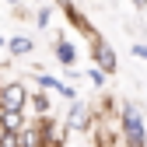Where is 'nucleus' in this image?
Segmentation results:
<instances>
[{
  "label": "nucleus",
  "instance_id": "f257e3e1",
  "mask_svg": "<svg viewBox=\"0 0 147 147\" xmlns=\"http://www.w3.org/2000/svg\"><path fill=\"white\" fill-rule=\"evenodd\" d=\"M119 140H123V147H147L144 112H140V105H133V102H123L119 105Z\"/></svg>",
  "mask_w": 147,
  "mask_h": 147
},
{
  "label": "nucleus",
  "instance_id": "f03ea898",
  "mask_svg": "<svg viewBox=\"0 0 147 147\" xmlns=\"http://www.w3.org/2000/svg\"><path fill=\"white\" fill-rule=\"evenodd\" d=\"M95 119H98V112L77 98V102H70V112H67L63 126H67V130H77V133H88V130H95Z\"/></svg>",
  "mask_w": 147,
  "mask_h": 147
},
{
  "label": "nucleus",
  "instance_id": "7ed1b4c3",
  "mask_svg": "<svg viewBox=\"0 0 147 147\" xmlns=\"http://www.w3.org/2000/svg\"><path fill=\"white\" fill-rule=\"evenodd\" d=\"M56 4H60V11L67 14V21H70L74 28H77V32L84 35L88 42H95V39H98V28H95V25L88 21V14H84V11H81L77 4H74V0H56Z\"/></svg>",
  "mask_w": 147,
  "mask_h": 147
},
{
  "label": "nucleus",
  "instance_id": "20e7f679",
  "mask_svg": "<svg viewBox=\"0 0 147 147\" xmlns=\"http://www.w3.org/2000/svg\"><path fill=\"white\" fill-rule=\"evenodd\" d=\"M0 109H28V88L21 81L0 84Z\"/></svg>",
  "mask_w": 147,
  "mask_h": 147
},
{
  "label": "nucleus",
  "instance_id": "39448f33",
  "mask_svg": "<svg viewBox=\"0 0 147 147\" xmlns=\"http://www.w3.org/2000/svg\"><path fill=\"white\" fill-rule=\"evenodd\" d=\"M91 60H95V67H102L105 74H116L119 70V60H116V53H112V46H109L102 35L95 42H91Z\"/></svg>",
  "mask_w": 147,
  "mask_h": 147
},
{
  "label": "nucleus",
  "instance_id": "423d86ee",
  "mask_svg": "<svg viewBox=\"0 0 147 147\" xmlns=\"http://www.w3.org/2000/svg\"><path fill=\"white\" fill-rule=\"evenodd\" d=\"M25 126V109H0V133H21Z\"/></svg>",
  "mask_w": 147,
  "mask_h": 147
},
{
  "label": "nucleus",
  "instance_id": "0eeeda50",
  "mask_svg": "<svg viewBox=\"0 0 147 147\" xmlns=\"http://www.w3.org/2000/svg\"><path fill=\"white\" fill-rule=\"evenodd\" d=\"M28 112H32L35 119H46V116L53 112V102H49L46 91H32V95H28Z\"/></svg>",
  "mask_w": 147,
  "mask_h": 147
},
{
  "label": "nucleus",
  "instance_id": "6e6552de",
  "mask_svg": "<svg viewBox=\"0 0 147 147\" xmlns=\"http://www.w3.org/2000/svg\"><path fill=\"white\" fill-rule=\"evenodd\" d=\"M53 53H56V60L63 67H77V49H74V42H67L63 35L56 39V46H53Z\"/></svg>",
  "mask_w": 147,
  "mask_h": 147
},
{
  "label": "nucleus",
  "instance_id": "1a4fd4ad",
  "mask_svg": "<svg viewBox=\"0 0 147 147\" xmlns=\"http://www.w3.org/2000/svg\"><path fill=\"white\" fill-rule=\"evenodd\" d=\"M7 53L11 56H28V53H35V42L28 35H14V39H7Z\"/></svg>",
  "mask_w": 147,
  "mask_h": 147
},
{
  "label": "nucleus",
  "instance_id": "9d476101",
  "mask_svg": "<svg viewBox=\"0 0 147 147\" xmlns=\"http://www.w3.org/2000/svg\"><path fill=\"white\" fill-rule=\"evenodd\" d=\"M105 77H109V74H105L102 67H91V70H88V81L95 84V88H105Z\"/></svg>",
  "mask_w": 147,
  "mask_h": 147
},
{
  "label": "nucleus",
  "instance_id": "9b49d317",
  "mask_svg": "<svg viewBox=\"0 0 147 147\" xmlns=\"http://www.w3.org/2000/svg\"><path fill=\"white\" fill-rule=\"evenodd\" d=\"M0 147H25L21 133H0Z\"/></svg>",
  "mask_w": 147,
  "mask_h": 147
},
{
  "label": "nucleus",
  "instance_id": "f8f14e48",
  "mask_svg": "<svg viewBox=\"0 0 147 147\" xmlns=\"http://www.w3.org/2000/svg\"><path fill=\"white\" fill-rule=\"evenodd\" d=\"M49 21H53V7L46 4V7H39V14H35V25H39V28H46Z\"/></svg>",
  "mask_w": 147,
  "mask_h": 147
},
{
  "label": "nucleus",
  "instance_id": "ddd939ff",
  "mask_svg": "<svg viewBox=\"0 0 147 147\" xmlns=\"http://www.w3.org/2000/svg\"><path fill=\"white\" fill-rule=\"evenodd\" d=\"M130 53H133L137 60H147V46H144V42H133V46H130Z\"/></svg>",
  "mask_w": 147,
  "mask_h": 147
},
{
  "label": "nucleus",
  "instance_id": "4468645a",
  "mask_svg": "<svg viewBox=\"0 0 147 147\" xmlns=\"http://www.w3.org/2000/svg\"><path fill=\"white\" fill-rule=\"evenodd\" d=\"M130 4H133V7H147V0H130Z\"/></svg>",
  "mask_w": 147,
  "mask_h": 147
},
{
  "label": "nucleus",
  "instance_id": "2eb2a0df",
  "mask_svg": "<svg viewBox=\"0 0 147 147\" xmlns=\"http://www.w3.org/2000/svg\"><path fill=\"white\" fill-rule=\"evenodd\" d=\"M0 49H7V39H4V35H0Z\"/></svg>",
  "mask_w": 147,
  "mask_h": 147
},
{
  "label": "nucleus",
  "instance_id": "dca6fc26",
  "mask_svg": "<svg viewBox=\"0 0 147 147\" xmlns=\"http://www.w3.org/2000/svg\"><path fill=\"white\" fill-rule=\"evenodd\" d=\"M32 4H42V0H32Z\"/></svg>",
  "mask_w": 147,
  "mask_h": 147
},
{
  "label": "nucleus",
  "instance_id": "f3484780",
  "mask_svg": "<svg viewBox=\"0 0 147 147\" xmlns=\"http://www.w3.org/2000/svg\"><path fill=\"white\" fill-rule=\"evenodd\" d=\"M7 4H18V0H7Z\"/></svg>",
  "mask_w": 147,
  "mask_h": 147
}]
</instances>
